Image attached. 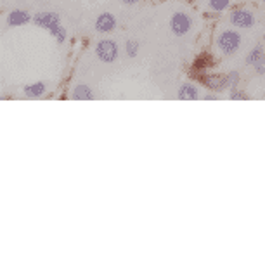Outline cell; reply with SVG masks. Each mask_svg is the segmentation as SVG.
Returning a JSON list of instances; mask_svg holds the SVG:
<instances>
[{"label": "cell", "mask_w": 265, "mask_h": 265, "mask_svg": "<svg viewBox=\"0 0 265 265\" xmlns=\"http://www.w3.org/2000/svg\"><path fill=\"white\" fill-rule=\"evenodd\" d=\"M232 26L236 28H251L255 24V18L251 12L244 11V9H238V11L231 12V18H229Z\"/></svg>", "instance_id": "5b68a950"}, {"label": "cell", "mask_w": 265, "mask_h": 265, "mask_svg": "<svg viewBox=\"0 0 265 265\" xmlns=\"http://www.w3.org/2000/svg\"><path fill=\"white\" fill-rule=\"evenodd\" d=\"M33 23L40 28H45V30L50 31L52 37H56L57 31L61 30V18L56 12H38V14L33 16Z\"/></svg>", "instance_id": "7a4b0ae2"}, {"label": "cell", "mask_w": 265, "mask_h": 265, "mask_svg": "<svg viewBox=\"0 0 265 265\" xmlns=\"http://www.w3.org/2000/svg\"><path fill=\"white\" fill-rule=\"evenodd\" d=\"M125 52L129 57H135L137 54H139V42H135V40H129V42L125 44Z\"/></svg>", "instance_id": "9a60e30c"}, {"label": "cell", "mask_w": 265, "mask_h": 265, "mask_svg": "<svg viewBox=\"0 0 265 265\" xmlns=\"http://www.w3.org/2000/svg\"><path fill=\"white\" fill-rule=\"evenodd\" d=\"M191 26H193V19H191L186 12H175V14H172L170 30L174 35L182 37V35H186L187 31L191 30Z\"/></svg>", "instance_id": "277c9868"}, {"label": "cell", "mask_w": 265, "mask_h": 265, "mask_svg": "<svg viewBox=\"0 0 265 265\" xmlns=\"http://www.w3.org/2000/svg\"><path fill=\"white\" fill-rule=\"evenodd\" d=\"M95 56L99 57V61H103V63H114L118 57V45L116 42L110 40V38H104L101 42H97L95 45Z\"/></svg>", "instance_id": "3957f363"}, {"label": "cell", "mask_w": 265, "mask_h": 265, "mask_svg": "<svg viewBox=\"0 0 265 265\" xmlns=\"http://www.w3.org/2000/svg\"><path fill=\"white\" fill-rule=\"evenodd\" d=\"M71 97L75 99V101H92V99H94V92H92V88L88 87V85L80 84L73 88Z\"/></svg>", "instance_id": "30bf717a"}, {"label": "cell", "mask_w": 265, "mask_h": 265, "mask_svg": "<svg viewBox=\"0 0 265 265\" xmlns=\"http://www.w3.org/2000/svg\"><path fill=\"white\" fill-rule=\"evenodd\" d=\"M208 5L213 12H222L231 5V0H208Z\"/></svg>", "instance_id": "4fadbf2b"}, {"label": "cell", "mask_w": 265, "mask_h": 265, "mask_svg": "<svg viewBox=\"0 0 265 265\" xmlns=\"http://www.w3.org/2000/svg\"><path fill=\"white\" fill-rule=\"evenodd\" d=\"M225 80H227V88H229V90H236V88H238V85H239V82H241L238 71L227 73V75H225Z\"/></svg>", "instance_id": "5bb4252c"}, {"label": "cell", "mask_w": 265, "mask_h": 265, "mask_svg": "<svg viewBox=\"0 0 265 265\" xmlns=\"http://www.w3.org/2000/svg\"><path fill=\"white\" fill-rule=\"evenodd\" d=\"M116 26V19L111 12H103L95 19V31L97 33H111Z\"/></svg>", "instance_id": "8992f818"}, {"label": "cell", "mask_w": 265, "mask_h": 265, "mask_svg": "<svg viewBox=\"0 0 265 265\" xmlns=\"http://www.w3.org/2000/svg\"><path fill=\"white\" fill-rule=\"evenodd\" d=\"M229 99H231V101H248V99H250V95H248L246 92H243V90H239V88H236V90H231Z\"/></svg>", "instance_id": "2e32d148"}, {"label": "cell", "mask_w": 265, "mask_h": 265, "mask_svg": "<svg viewBox=\"0 0 265 265\" xmlns=\"http://www.w3.org/2000/svg\"><path fill=\"white\" fill-rule=\"evenodd\" d=\"M121 2H125V4L132 5V4H137V2H139V0H121Z\"/></svg>", "instance_id": "d6986e66"}, {"label": "cell", "mask_w": 265, "mask_h": 265, "mask_svg": "<svg viewBox=\"0 0 265 265\" xmlns=\"http://www.w3.org/2000/svg\"><path fill=\"white\" fill-rule=\"evenodd\" d=\"M217 47L223 56H232L241 47V35L234 30H225L217 38Z\"/></svg>", "instance_id": "6da1fadb"}, {"label": "cell", "mask_w": 265, "mask_h": 265, "mask_svg": "<svg viewBox=\"0 0 265 265\" xmlns=\"http://www.w3.org/2000/svg\"><path fill=\"white\" fill-rule=\"evenodd\" d=\"M24 94L30 95V97H42L45 94V84L44 82H35L24 87Z\"/></svg>", "instance_id": "7c38bea8"}, {"label": "cell", "mask_w": 265, "mask_h": 265, "mask_svg": "<svg viewBox=\"0 0 265 265\" xmlns=\"http://www.w3.org/2000/svg\"><path fill=\"white\" fill-rule=\"evenodd\" d=\"M262 2H265V0H262Z\"/></svg>", "instance_id": "ffe728a7"}, {"label": "cell", "mask_w": 265, "mask_h": 265, "mask_svg": "<svg viewBox=\"0 0 265 265\" xmlns=\"http://www.w3.org/2000/svg\"><path fill=\"white\" fill-rule=\"evenodd\" d=\"M54 38H56V42H57V44H65V42H66V38H68V31H66V28H65V26H61V30L57 31V35H56Z\"/></svg>", "instance_id": "e0dca14e"}, {"label": "cell", "mask_w": 265, "mask_h": 265, "mask_svg": "<svg viewBox=\"0 0 265 265\" xmlns=\"http://www.w3.org/2000/svg\"><path fill=\"white\" fill-rule=\"evenodd\" d=\"M28 23H33V16H30L26 11H12L7 16V24L9 26H24Z\"/></svg>", "instance_id": "ba28073f"}, {"label": "cell", "mask_w": 265, "mask_h": 265, "mask_svg": "<svg viewBox=\"0 0 265 265\" xmlns=\"http://www.w3.org/2000/svg\"><path fill=\"white\" fill-rule=\"evenodd\" d=\"M246 65L253 66V68H257V66L265 65V50L262 49L260 45L255 47V49L251 50L250 54H248V57H246Z\"/></svg>", "instance_id": "8fae6325"}, {"label": "cell", "mask_w": 265, "mask_h": 265, "mask_svg": "<svg viewBox=\"0 0 265 265\" xmlns=\"http://www.w3.org/2000/svg\"><path fill=\"white\" fill-rule=\"evenodd\" d=\"M203 84L210 88V90L220 92L227 90V80H225V75H208V76H203Z\"/></svg>", "instance_id": "52a82bcc"}, {"label": "cell", "mask_w": 265, "mask_h": 265, "mask_svg": "<svg viewBox=\"0 0 265 265\" xmlns=\"http://www.w3.org/2000/svg\"><path fill=\"white\" fill-rule=\"evenodd\" d=\"M203 99H205V101H217V99H219V94H206V95H203Z\"/></svg>", "instance_id": "ac0fdd59"}, {"label": "cell", "mask_w": 265, "mask_h": 265, "mask_svg": "<svg viewBox=\"0 0 265 265\" xmlns=\"http://www.w3.org/2000/svg\"><path fill=\"white\" fill-rule=\"evenodd\" d=\"M177 97L180 101H196V99H199V90L194 84H184L178 88Z\"/></svg>", "instance_id": "9c48e42d"}]
</instances>
